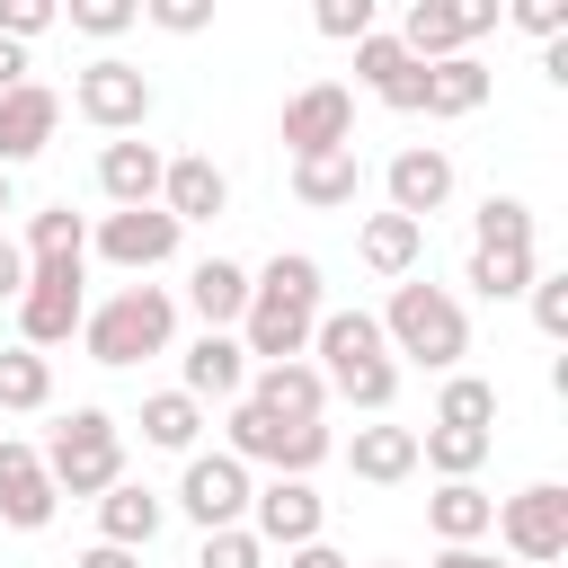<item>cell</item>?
Instances as JSON below:
<instances>
[{"label": "cell", "instance_id": "6da1fadb", "mask_svg": "<svg viewBox=\"0 0 568 568\" xmlns=\"http://www.w3.org/2000/svg\"><path fill=\"white\" fill-rule=\"evenodd\" d=\"M373 320H382L390 364L408 355V364H426V373H462V355H470V311H462L453 284L408 275V284H390V311H373Z\"/></svg>", "mask_w": 568, "mask_h": 568}, {"label": "cell", "instance_id": "7a4b0ae2", "mask_svg": "<svg viewBox=\"0 0 568 568\" xmlns=\"http://www.w3.org/2000/svg\"><path fill=\"white\" fill-rule=\"evenodd\" d=\"M169 337H178V302L160 293V284H124V293H106L89 320H80V346H89V364H142V355H169Z\"/></svg>", "mask_w": 568, "mask_h": 568}, {"label": "cell", "instance_id": "3957f363", "mask_svg": "<svg viewBox=\"0 0 568 568\" xmlns=\"http://www.w3.org/2000/svg\"><path fill=\"white\" fill-rule=\"evenodd\" d=\"M222 453H231V462H266L275 479H311V470L337 453V435H328L320 417H266L257 399H231V417H222Z\"/></svg>", "mask_w": 568, "mask_h": 568}, {"label": "cell", "instance_id": "277c9868", "mask_svg": "<svg viewBox=\"0 0 568 568\" xmlns=\"http://www.w3.org/2000/svg\"><path fill=\"white\" fill-rule=\"evenodd\" d=\"M44 479H53V497H106L124 479V426L106 408H71L44 444Z\"/></svg>", "mask_w": 568, "mask_h": 568}, {"label": "cell", "instance_id": "5b68a950", "mask_svg": "<svg viewBox=\"0 0 568 568\" xmlns=\"http://www.w3.org/2000/svg\"><path fill=\"white\" fill-rule=\"evenodd\" d=\"M89 257H53V266H27V293H18V346H62L80 320H89Z\"/></svg>", "mask_w": 568, "mask_h": 568}, {"label": "cell", "instance_id": "8992f818", "mask_svg": "<svg viewBox=\"0 0 568 568\" xmlns=\"http://www.w3.org/2000/svg\"><path fill=\"white\" fill-rule=\"evenodd\" d=\"M488 532H497L506 559H524V568L568 559V488H559V479H532V488L497 497V524H488Z\"/></svg>", "mask_w": 568, "mask_h": 568}, {"label": "cell", "instance_id": "52a82bcc", "mask_svg": "<svg viewBox=\"0 0 568 568\" xmlns=\"http://www.w3.org/2000/svg\"><path fill=\"white\" fill-rule=\"evenodd\" d=\"M71 106H80L98 133H115V142H124V133H142V124H151V80H142L124 53H98V62L80 71Z\"/></svg>", "mask_w": 568, "mask_h": 568}, {"label": "cell", "instance_id": "ba28073f", "mask_svg": "<svg viewBox=\"0 0 568 568\" xmlns=\"http://www.w3.org/2000/svg\"><path fill=\"white\" fill-rule=\"evenodd\" d=\"M284 151H293V160L355 151V89H337V80L293 89V98H284Z\"/></svg>", "mask_w": 568, "mask_h": 568}, {"label": "cell", "instance_id": "9c48e42d", "mask_svg": "<svg viewBox=\"0 0 568 568\" xmlns=\"http://www.w3.org/2000/svg\"><path fill=\"white\" fill-rule=\"evenodd\" d=\"M248 462H231V453H186V470H178V506H186V524L195 532H222V524H248Z\"/></svg>", "mask_w": 568, "mask_h": 568}, {"label": "cell", "instance_id": "30bf717a", "mask_svg": "<svg viewBox=\"0 0 568 568\" xmlns=\"http://www.w3.org/2000/svg\"><path fill=\"white\" fill-rule=\"evenodd\" d=\"M320 524H328V497H320L311 479H266V488H248V532H257L266 550H302V541H320Z\"/></svg>", "mask_w": 568, "mask_h": 568}, {"label": "cell", "instance_id": "8fae6325", "mask_svg": "<svg viewBox=\"0 0 568 568\" xmlns=\"http://www.w3.org/2000/svg\"><path fill=\"white\" fill-rule=\"evenodd\" d=\"M382 195H390V213H408V222L444 213V204H453V151H444V142H408V151H390Z\"/></svg>", "mask_w": 568, "mask_h": 568}, {"label": "cell", "instance_id": "7c38bea8", "mask_svg": "<svg viewBox=\"0 0 568 568\" xmlns=\"http://www.w3.org/2000/svg\"><path fill=\"white\" fill-rule=\"evenodd\" d=\"M178 240H186V231H178L160 204H133V213H106V222H98V257H106V266H124V275L169 266V257H178Z\"/></svg>", "mask_w": 568, "mask_h": 568}, {"label": "cell", "instance_id": "4fadbf2b", "mask_svg": "<svg viewBox=\"0 0 568 568\" xmlns=\"http://www.w3.org/2000/svg\"><path fill=\"white\" fill-rule=\"evenodd\" d=\"M311 328H320V311H302V302H275V293H257V284H248L240 346H248L257 364H302V355H311Z\"/></svg>", "mask_w": 568, "mask_h": 568}, {"label": "cell", "instance_id": "5bb4252c", "mask_svg": "<svg viewBox=\"0 0 568 568\" xmlns=\"http://www.w3.org/2000/svg\"><path fill=\"white\" fill-rule=\"evenodd\" d=\"M53 479H44V453L36 444H18V435H0V524L9 532H44L53 524Z\"/></svg>", "mask_w": 568, "mask_h": 568}, {"label": "cell", "instance_id": "9a60e30c", "mask_svg": "<svg viewBox=\"0 0 568 568\" xmlns=\"http://www.w3.org/2000/svg\"><path fill=\"white\" fill-rule=\"evenodd\" d=\"M160 213H169L178 231L231 213V178H222V160H213V151H178V160L160 169Z\"/></svg>", "mask_w": 568, "mask_h": 568}, {"label": "cell", "instance_id": "2e32d148", "mask_svg": "<svg viewBox=\"0 0 568 568\" xmlns=\"http://www.w3.org/2000/svg\"><path fill=\"white\" fill-rule=\"evenodd\" d=\"M178 390L204 408V399H240L248 390V346L240 337H222V328H204L186 355H178Z\"/></svg>", "mask_w": 568, "mask_h": 568}, {"label": "cell", "instance_id": "e0dca14e", "mask_svg": "<svg viewBox=\"0 0 568 568\" xmlns=\"http://www.w3.org/2000/svg\"><path fill=\"white\" fill-rule=\"evenodd\" d=\"M355 80H364L382 106H399V115H417V106H426V62H408V53H399V36H382V27L355 44Z\"/></svg>", "mask_w": 568, "mask_h": 568}, {"label": "cell", "instance_id": "ac0fdd59", "mask_svg": "<svg viewBox=\"0 0 568 568\" xmlns=\"http://www.w3.org/2000/svg\"><path fill=\"white\" fill-rule=\"evenodd\" d=\"M160 524H169V497L142 488V479H115V488L98 497V541H115V550H151Z\"/></svg>", "mask_w": 568, "mask_h": 568}, {"label": "cell", "instance_id": "d6986e66", "mask_svg": "<svg viewBox=\"0 0 568 568\" xmlns=\"http://www.w3.org/2000/svg\"><path fill=\"white\" fill-rule=\"evenodd\" d=\"M53 124H62V98H53L44 80H27V89H9V98H0V169H18V160H36V151L53 142Z\"/></svg>", "mask_w": 568, "mask_h": 568}, {"label": "cell", "instance_id": "ffe728a7", "mask_svg": "<svg viewBox=\"0 0 568 568\" xmlns=\"http://www.w3.org/2000/svg\"><path fill=\"white\" fill-rule=\"evenodd\" d=\"M160 169H169V160H160L151 142H133V133H124V142H106V151H98V195H106L115 213L160 204Z\"/></svg>", "mask_w": 568, "mask_h": 568}, {"label": "cell", "instance_id": "44dd1931", "mask_svg": "<svg viewBox=\"0 0 568 568\" xmlns=\"http://www.w3.org/2000/svg\"><path fill=\"white\" fill-rule=\"evenodd\" d=\"M346 470L373 479V488H399V479L417 470V426H390V417L355 426V435H346Z\"/></svg>", "mask_w": 568, "mask_h": 568}, {"label": "cell", "instance_id": "7402d4cb", "mask_svg": "<svg viewBox=\"0 0 568 568\" xmlns=\"http://www.w3.org/2000/svg\"><path fill=\"white\" fill-rule=\"evenodd\" d=\"M355 257H364L373 275L408 284V275H417V257H426V222H408V213H364V231H355Z\"/></svg>", "mask_w": 568, "mask_h": 568}, {"label": "cell", "instance_id": "603a6c76", "mask_svg": "<svg viewBox=\"0 0 568 568\" xmlns=\"http://www.w3.org/2000/svg\"><path fill=\"white\" fill-rule=\"evenodd\" d=\"M240 399H257L266 417H320V408H328V382H320V364L302 355V364H257Z\"/></svg>", "mask_w": 568, "mask_h": 568}, {"label": "cell", "instance_id": "cb8c5ba5", "mask_svg": "<svg viewBox=\"0 0 568 568\" xmlns=\"http://www.w3.org/2000/svg\"><path fill=\"white\" fill-rule=\"evenodd\" d=\"M488 524H497V497H488L479 479H444V488L426 497V532H435L444 550H462V541H488Z\"/></svg>", "mask_w": 568, "mask_h": 568}, {"label": "cell", "instance_id": "d4e9b609", "mask_svg": "<svg viewBox=\"0 0 568 568\" xmlns=\"http://www.w3.org/2000/svg\"><path fill=\"white\" fill-rule=\"evenodd\" d=\"M311 355H320V382H328V373H346V364H373V355H390V346H382V320H373V311H320V328H311Z\"/></svg>", "mask_w": 568, "mask_h": 568}, {"label": "cell", "instance_id": "484cf974", "mask_svg": "<svg viewBox=\"0 0 568 568\" xmlns=\"http://www.w3.org/2000/svg\"><path fill=\"white\" fill-rule=\"evenodd\" d=\"M186 311L204 320V328H240V311H248V266H231V257H204L195 275H186Z\"/></svg>", "mask_w": 568, "mask_h": 568}, {"label": "cell", "instance_id": "4316f807", "mask_svg": "<svg viewBox=\"0 0 568 568\" xmlns=\"http://www.w3.org/2000/svg\"><path fill=\"white\" fill-rule=\"evenodd\" d=\"M399 53H408V62H453V53H470L462 9H453V0H408V18H399Z\"/></svg>", "mask_w": 568, "mask_h": 568}, {"label": "cell", "instance_id": "83f0119b", "mask_svg": "<svg viewBox=\"0 0 568 568\" xmlns=\"http://www.w3.org/2000/svg\"><path fill=\"white\" fill-rule=\"evenodd\" d=\"M488 106V62L479 53H453V62H426V106L417 115H479Z\"/></svg>", "mask_w": 568, "mask_h": 568}, {"label": "cell", "instance_id": "f1b7e54d", "mask_svg": "<svg viewBox=\"0 0 568 568\" xmlns=\"http://www.w3.org/2000/svg\"><path fill=\"white\" fill-rule=\"evenodd\" d=\"M293 195H302L311 213H346V204L364 195V160H355V151H328V160H293Z\"/></svg>", "mask_w": 568, "mask_h": 568}, {"label": "cell", "instance_id": "f546056e", "mask_svg": "<svg viewBox=\"0 0 568 568\" xmlns=\"http://www.w3.org/2000/svg\"><path fill=\"white\" fill-rule=\"evenodd\" d=\"M488 453H497V435H479V426H426V435H417V462H426L435 479H479Z\"/></svg>", "mask_w": 568, "mask_h": 568}, {"label": "cell", "instance_id": "4dcf8cb0", "mask_svg": "<svg viewBox=\"0 0 568 568\" xmlns=\"http://www.w3.org/2000/svg\"><path fill=\"white\" fill-rule=\"evenodd\" d=\"M195 435H204V408H195L186 390H151V399H142V444H160V453H195Z\"/></svg>", "mask_w": 568, "mask_h": 568}, {"label": "cell", "instance_id": "1f68e13d", "mask_svg": "<svg viewBox=\"0 0 568 568\" xmlns=\"http://www.w3.org/2000/svg\"><path fill=\"white\" fill-rule=\"evenodd\" d=\"M27 266H53V257H89V222L71 213V204H44L36 222H27Z\"/></svg>", "mask_w": 568, "mask_h": 568}, {"label": "cell", "instance_id": "d6a6232c", "mask_svg": "<svg viewBox=\"0 0 568 568\" xmlns=\"http://www.w3.org/2000/svg\"><path fill=\"white\" fill-rule=\"evenodd\" d=\"M532 275H541V257H532V248H470V284H479L488 302H524V293H532Z\"/></svg>", "mask_w": 568, "mask_h": 568}, {"label": "cell", "instance_id": "836d02e7", "mask_svg": "<svg viewBox=\"0 0 568 568\" xmlns=\"http://www.w3.org/2000/svg\"><path fill=\"white\" fill-rule=\"evenodd\" d=\"M248 284H257V293H275V302H302V311H320V293H328V284H320V257H311V248H275V257H266V266H257Z\"/></svg>", "mask_w": 568, "mask_h": 568}, {"label": "cell", "instance_id": "e575fe53", "mask_svg": "<svg viewBox=\"0 0 568 568\" xmlns=\"http://www.w3.org/2000/svg\"><path fill=\"white\" fill-rule=\"evenodd\" d=\"M328 399H346V408H364V417H390V399H399V364H390V355L346 364V373H328Z\"/></svg>", "mask_w": 568, "mask_h": 568}, {"label": "cell", "instance_id": "d590c367", "mask_svg": "<svg viewBox=\"0 0 568 568\" xmlns=\"http://www.w3.org/2000/svg\"><path fill=\"white\" fill-rule=\"evenodd\" d=\"M435 426H479V435H497V382H479V373H444V390H435Z\"/></svg>", "mask_w": 568, "mask_h": 568}, {"label": "cell", "instance_id": "8d00e7d4", "mask_svg": "<svg viewBox=\"0 0 568 568\" xmlns=\"http://www.w3.org/2000/svg\"><path fill=\"white\" fill-rule=\"evenodd\" d=\"M44 399H53V364H44L36 346H0V408L27 417V408H44Z\"/></svg>", "mask_w": 568, "mask_h": 568}, {"label": "cell", "instance_id": "74e56055", "mask_svg": "<svg viewBox=\"0 0 568 568\" xmlns=\"http://www.w3.org/2000/svg\"><path fill=\"white\" fill-rule=\"evenodd\" d=\"M470 248H532V204L524 195H488L470 213Z\"/></svg>", "mask_w": 568, "mask_h": 568}, {"label": "cell", "instance_id": "f35d334b", "mask_svg": "<svg viewBox=\"0 0 568 568\" xmlns=\"http://www.w3.org/2000/svg\"><path fill=\"white\" fill-rule=\"evenodd\" d=\"M195 568H266V541L248 524H222V532L195 541Z\"/></svg>", "mask_w": 568, "mask_h": 568}, {"label": "cell", "instance_id": "ab89813d", "mask_svg": "<svg viewBox=\"0 0 568 568\" xmlns=\"http://www.w3.org/2000/svg\"><path fill=\"white\" fill-rule=\"evenodd\" d=\"M133 18H142V0H71V27H80V36H98V44H106V36H124Z\"/></svg>", "mask_w": 568, "mask_h": 568}, {"label": "cell", "instance_id": "60d3db41", "mask_svg": "<svg viewBox=\"0 0 568 568\" xmlns=\"http://www.w3.org/2000/svg\"><path fill=\"white\" fill-rule=\"evenodd\" d=\"M524 302H532V328H541V337H568V275H550V266H541Z\"/></svg>", "mask_w": 568, "mask_h": 568}, {"label": "cell", "instance_id": "b9f144b4", "mask_svg": "<svg viewBox=\"0 0 568 568\" xmlns=\"http://www.w3.org/2000/svg\"><path fill=\"white\" fill-rule=\"evenodd\" d=\"M142 18H151L160 36H204V27H213V0H142Z\"/></svg>", "mask_w": 568, "mask_h": 568}, {"label": "cell", "instance_id": "7bdbcfd3", "mask_svg": "<svg viewBox=\"0 0 568 568\" xmlns=\"http://www.w3.org/2000/svg\"><path fill=\"white\" fill-rule=\"evenodd\" d=\"M320 36L328 44H364L373 36V0H320Z\"/></svg>", "mask_w": 568, "mask_h": 568}, {"label": "cell", "instance_id": "ee69618b", "mask_svg": "<svg viewBox=\"0 0 568 568\" xmlns=\"http://www.w3.org/2000/svg\"><path fill=\"white\" fill-rule=\"evenodd\" d=\"M506 18H515L524 36H541V44H559V36H568V0H515Z\"/></svg>", "mask_w": 568, "mask_h": 568}, {"label": "cell", "instance_id": "f6af8a7d", "mask_svg": "<svg viewBox=\"0 0 568 568\" xmlns=\"http://www.w3.org/2000/svg\"><path fill=\"white\" fill-rule=\"evenodd\" d=\"M44 27H53L44 0H0V44H27V36H44Z\"/></svg>", "mask_w": 568, "mask_h": 568}, {"label": "cell", "instance_id": "bcb514c9", "mask_svg": "<svg viewBox=\"0 0 568 568\" xmlns=\"http://www.w3.org/2000/svg\"><path fill=\"white\" fill-rule=\"evenodd\" d=\"M18 293H27V248L0 240V302H18Z\"/></svg>", "mask_w": 568, "mask_h": 568}, {"label": "cell", "instance_id": "7dc6e473", "mask_svg": "<svg viewBox=\"0 0 568 568\" xmlns=\"http://www.w3.org/2000/svg\"><path fill=\"white\" fill-rule=\"evenodd\" d=\"M453 9H462V36H470V44H479V36H488V27H497V18H506V9H497V0H453Z\"/></svg>", "mask_w": 568, "mask_h": 568}, {"label": "cell", "instance_id": "c3c4849f", "mask_svg": "<svg viewBox=\"0 0 568 568\" xmlns=\"http://www.w3.org/2000/svg\"><path fill=\"white\" fill-rule=\"evenodd\" d=\"M284 568H355V559L328 550V541H302V550H284Z\"/></svg>", "mask_w": 568, "mask_h": 568}, {"label": "cell", "instance_id": "681fc988", "mask_svg": "<svg viewBox=\"0 0 568 568\" xmlns=\"http://www.w3.org/2000/svg\"><path fill=\"white\" fill-rule=\"evenodd\" d=\"M71 568H142V550H115V541H89Z\"/></svg>", "mask_w": 568, "mask_h": 568}, {"label": "cell", "instance_id": "f907efd6", "mask_svg": "<svg viewBox=\"0 0 568 568\" xmlns=\"http://www.w3.org/2000/svg\"><path fill=\"white\" fill-rule=\"evenodd\" d=\"M426 568H506V559H497V550H479V541H462V550H435Z\"/></svg>", "mask_w": 568, "mask_h": 568}, {"label": "cell", "instance_id": "816d5d0a", "mask_svg": "<svg viewBox=\"0 0 568 568\" xmlns=\"http://www.w3.org/2000/svg\"><path fill=\"white\" fill-rule=\"evenodd\" d=\"M27 89V44H0V98Z\"/></svg>", "mask_w": 568, "mask_h": 568}, {"label": "cell", "instance_id": "f5cc1de1", "mask_svg": "<svg viewBox=\"0 0 568 568\" xmlns=\"http://www.w3.org/2000/svg\"><path fill=\"white\" fill-rule=\"evenodd\" d=\"M0 213H9V169H0Z\"/></svg>", "mask_w": 568, "mask_h": 568}, {"label": "cell", "instance_id": "db71d44e", "mask_svg": "<svg viewBox=\"0 0 568 568\" xmlns=\"http://www.w3.org/2000/svg\"><path fill=\"white\" fill-rule=\"evenodd\" d=\"M373 568H399V559H373Z\"/></svg>", "mask_w": 568, "mask_h": 568}]
</instances>
